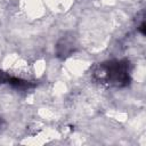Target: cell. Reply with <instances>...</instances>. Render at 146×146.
Returning a JSON list of instances; mask_svg holds the SVG:
<instances>
[{
	"mask_svg": "<svg viewBox=\"0 0 146 146\" xmlns=\"http://www.w3.org/2000/svg\"><path fill=\"white\" fill-rule=\"evenodd\" d=\"M11 78L13 76H10L9 74H7L2 70H0V83H10Z\"/></svg>",
	"mask_w": 146,
	"mask_h": 146,
	"instance_id": "cell-3",
	"label": "cell"
},
{
	"mask_svg": "<svg viewBox=\"0 0 146 146\" xmlns=\"http://www.w3.org/2000/svg\"><path fill=\"white\" fill-rule=\"evenodd\" d=\"M131 63L128 59H110L92 70V79L99 84L123 88L131 82Z\"/></svg>",
	"mask_w": 146,
	"mask_h": 146,
	"instance_id": "cell-1",
	"label": "cell"
},
{
	"mask_svg": "<svg viewBox=\"0 0 146 146\" xmlns=\"http://www.w3.org/2000/svg\"><path fill=\"white\" fill-rule=\"evenodd\" d=\"M139 30L141 31V33H143V34H145V23H144V22H143V23H141V25L139 26Z\"/></svg>",
	"mask_w": 146,
	"mask_h": 146,
	"instance_id": "cell-4",
	"label": "cell"
},
{
	"mask_svg": "<svg viewBox=\"0 0 146 146\" xmlns=\"http://www.w3.org/2000/svg\"><path fill=\"white\" fill-rule=\"evenodd\" d=\"M74 41L73 39L68 38H63L58 43H57V55L62 58H65L70 56L74 51Z\"/></svg>",
	"mask_w": 146,
	"mask_h": 146,
	"instance_id": "cell-2",
	"label": "cell"
}]
</instances>
